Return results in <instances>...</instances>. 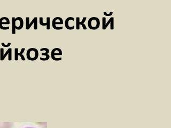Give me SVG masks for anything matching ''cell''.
<instances>
[{
    "instance_id": "cell-1",
    "label": "cell",
    "mask_w": 171,
    "mask_h": 128,
    "mask_svg": "<svg viewBox=\"0 0 171 128\" xmlns=\"http://www.w3.org/2000/svg\"><path fill=\"white\" fill-rule=\"evenodd\" d=\"M26 57L30 61H34L38 59L39 57V51L36 48H32L27 51Z\"/></svg>"
},
{
    "instance_id": "cell-2",
    "label": "cell",
    "mask_w": 171,
    "mask_h": 128,
    "mask_svg": "<svg viewBox=\"0 0 171 128\" xmlns=\"http://www.w3.org/2000/svg\"><path fill=\"white\" fill-rule=\"evenodd\" d=\"M88 26L92 30H96L100 26V20L98 17H92L88 20Z\"/></svg>"
},
{
    "instance_id": "cell-3",
    "label": "cell",
    "mask_w": 171,
    "mask_h": 128,
    "mask_svg": "<svg viewBox=\"0 0 171 128\" xmlns=\"http://www.w3.org/2000/svg\"><path fill=\"white\" fill-rule=\"evenodd\" d=\"M7 55H8V60L11 61L12 60V49L9 48L7 51L6 53L4 54V49L1 48L0 49V60L1 61H3L6 58Z\"/></svg>"
},
{
    "instance_id": "cell-4",
    "label": "cell",
    "mask_w": 171,
    "mask_h": 128,
    "mask_svg": "<svg viewBox=\"0 0 171 128\" xmlns=\"http://www.w3.org/2000/svg\"><path fill=\"white\" fill-rule=\"evenodd\" d=\"M33 24H34V29L37 30L38 29V18L34 17L32 21L30 23V18L26 17V29L28 30L30 29V28L32 26Z\"/></svg>"
},
{
    "instance_id": "cell-5",
    "label": "cell",
    "mask_w": 171,
    "mask_h": 128,
    "mask_svg": "<svg viewBox=\"0 0 171 128\" xmlns=\"http://www.w3.org/2000/svg\"><path fill=\"white\" fill-rule=\"evenodd\" d=\"M109 24H110V29L113 30L114 29V18L111 17L108 23H106V18L103 17L102 18V29L103 30L106 29L107 27L109 26Z\"/></svg>"
},
{
    "instance_id": "cell-6",
    "label": "cell",
    "mask_w": 171,
    "mask_h": 128,
    "mask_svg": "<svg viewBox=\"0 0 171 128\" xmlns=\"http://www.w3.org/2000/svg\"><path fill=\"white\" fill-rule=\"evenodd\" d=\"M62 51L60 49V48H54L52 50V53H51V57L52 60H54L55 61H60L61 60L62 58H56L55 56H62Z\"/></svg>"
},
{
    "instance_id": "cell-7",
    "label": "cell",
    "mask_w": 171,
    "mask_h": 128,
    "mask_svg": "<svg viewBox=\"0 0 171 128\" xmlns=\"http://www.w3.org/2000/svg\"><path fill=\"white\" fill-rule=\"evenodd\" d=\"M64 23L63 20L60 17H56L52 21V26L54 29L56 30H61L63 29V27H57L56 25H63Z\"/></svg>"
},
{
    "instance_id": "cell-8",
    "label": "cell",
    "mask_w": 171,
    "mask_h": 128,
    "mask_svg": "<svg viewBox=\"0 0 171 128\" xmlns=\"http://www.w3.org/2000/svg\"><path fill=\"white\" fill-rule=\"evenodd\" d=\"M25 50V48H22L21 51L19 52H18V48H15V60L16 61L18 60V57H19V56L21 57L22 60L25 61V58L24 56L23 55V53L24 52Z\"/></svg>"
},
{
    "instance_id": "cell-9",
    "label": "cell",
    "mask_w": 171,
    "mask_h": 128,
    "mask_svg": "<svg viewBox=\"0 0 171 128\" xmlns=\"http://www.w3.org/2000/svg\"><path fill=\"white\" fill-rule=\"evenodd\" d=\"M86 19H87L86 17H84L83 19H82V20L81 22V21H80V18L79 17H76V28L77 30L80 29V25H81L83 27V29H84V30H87V27L84 24V23L86 21Z\"/></svg>"
},
{
    "instance_id": "cell-10",
    "label": "cell",
    "mask_w": 171,
    "mask_h": 128,
    "mask_svg": "<svg viewBox=\"0 0 171 128\" xmlns=\"http://www.w3.org/2000/svg\"><path fill=\"white\" fill-rule=\"evenodd\" d=\"M40 24L41 26H46L47 29L49 30L50 29V17H47V18L46 23H44L43 21V18L42 17H40Z\"/></svg>"
},
{
    "instance_id": "cell-11",
    "label": "cell",
    "mask_w": 171,
    "mask_h": 128,
    "mask_svg": "<svg viewBox=\"0 0 171 128\" xmlns=\"http://www.w3.org/2000/svg\"><path fill=\"white\" fill-rule=\"evenodd\" d=\"M44 51L45 52L44 53H42V56H46V58H40V60H42V61H47L48 60H49V58H50V56L48 55V53H49V50L48 49V48H42L40 49V51Z\"/></svg>"
},
{
    "instance_id": "cell-12",
    "label": "cell",
    "mask_w": 171,
    "mask_h": 128,
    "mask_svg": "<svg viewBox=\"0 0 171 128\" xmlns=\"http://www.w3.org/2000/svg\"><path fill=\"white\" fill-rule=\"evenodd\" d=\"M10 24V20L8 19L6 21H4V17H2L0 19V28L2 30H8V29L10 28L9 27H3V25L4 24H7V25H9Z\"/></svg>"
},
{
    "instance_id": "cell-13",
    "label": "cell",
    "mask_w": 171,
    "mask_h": 128,
    "mask_svg": "<svg viewBox=\"0 0 171 128\" xmlns=\"http://www.w3.org/2000/svg\"><path fill=\"white\" fill-rule=\"evenodd\" d=\"M70 20L74 21V19L73 17H68V18H66L65 21V27H66V29H68V30H72V29H73L74 28V26H69L68 23H69Z\"/></svg>"
},
{
    "instance_id": "cell-14",
    "label": "cell",
    "mask_w": 171,
    "mask_h": 128,
    "mask_svg": "<svg viewBox=\"0 0 171 128\" xmlns=\"http://www.w3.org/2000/svg\"><path fill=\"white\" fill-rule=\"evenodd\" d=\"M15 19L19 21V27H18L17 30L22 29L23 26H24V20H23V19L21 17H17Z\"/></svg>"
},
{
    "instance_id": "cell-15",
    "label": "cell",
    "mask_w": 171,
    "mask_h": 128,
    "mask_svg": "<svg viewBox=\"0 0 171 128\" xmlns=\"http://www.w3.org/2000/svg\"><path fill=\"white\" fill-rule=\"evenodd\" d=\"M15 17L12 18V34H16V30L15 28L16 22H15Z\"/></svg>"
},
{
    "instance_id": "cell-16",
    "label": "cell",
    "mask_w": 171,
    "mask_h": 128,
    "mask_svg": "<svg viewBox=\"0 0 171 128\" xmlns=\"http://www.w3.org/2000/svg\"><path fill=\"white\" fill-rule=\"evenodd\" d=\"M1 45H2L3 47H10L11 46V43H8L7 44L4 43H2Z\"/></svg>"
},
{
    "instance_id": "cell-17",
    "label": "cell",
    "mask_w": 171,
    "mask_h": 128,
    "mask_svg": "<svg viewBox=\"0 0 171 128\" xmlns=\"http://www.w3.org/2000/svg\"><path fill=\"white\" fill-rule=\"evenodd\" d=\"M104 15H105L106 16H111L112 15V14H113V12H110L109 13H106V12H104Z\"/></svg>"
},
{
    "instance_id": "cell-18",
    "label": "cell",
    "mask_w": 171,
    "mask_h": 128,
    "mask_svg": "<svg viewBox=\"0 0 171 128\" xmlns=\"http://www.w3.org/2000/svg\"></svg>"
}]
</instances>
